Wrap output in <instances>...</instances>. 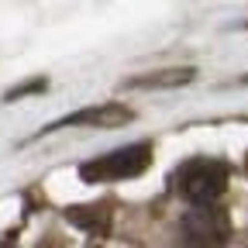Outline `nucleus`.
<instances>
[{"mask_svg":"<svg viewBox=\"0 0 248 248\" xmlns=\"http://www.w3.org/2000/svg\"><path fill=\"white\" fill-rule=\"evenodd\" d=\"M179 248H224L231 238V217L221 207H193L176 224Z\"/></svg>","mask_w":248,"mask_h":248,"instance_id":"2","label":"nucleus"},{"mask_svg":"<svg viewBox=\"0 0 248 248\" xmlns=\"http://www.w3.org/2000/svg\"><path fill=\"white\" fill-rule=\"evenodd\" d=\"M193 79V69H166V73H152V76H138V79H128L124 86L131 90H159V86H183Z\"/></svg>","mask_w":248,"mask_h":248,"instance_id":"5","label":"nucleus"},{"mask_svg":"<svg viewBox=\"0 0 248 248\" xmlns=\"http://www.w3.org/2000/svg\"><path fill=\"white\" fill-rule=\"evenodd\" d=\"M135 114L131 107H124V104H97V107H86L79 114H69V117H62L55 124H48L45 131H59V128H121V124H128Z\"/></svg>","mask_w":248,"mask_h":248,"instance_id":"4","label":"nucleus"},{"mask_svg":"<svg viewBox=\"0 0 248 248\" xmlns=\"http://www.w3.org/2000/svg\"><path fill=\"white\" fill-rule=\"evenodd\" d=\"M176 193L193 207H214L228 190V166L221 159H190L176 169Z\"/></svg>","mask_w":248,"mask_h":248,"instance_id":"1","label":"nucleus"},{"mask_svg":"<svg viewBox=\"0 0 248 248\" xmlns=\"http://www.w3.org/2000/svg\"><path fill=\"white\" fill-rule=\"evenodd\" d=\"M245 83H248V79H245Z\"/></svg>","mask_w":248,"mask_h":248,"instance_id":"6","label":"nucleus"},{"mask_svg":"<svg viewBox=\"0 0 248 248\" xmlns=\"http://www.w3.org/2000/svg\"><path fill=\"white\" fill-rule=\"evenodd\" d=\"M152 162V145L148 141H138V145H124V148H114L107 155H97L79 166V176L86 183H114V179H131V176H141Z\"/></svg>","mask_w":248,"mask_h":248,"instance_id":"3","label":"nucleus"}]
</instances>
